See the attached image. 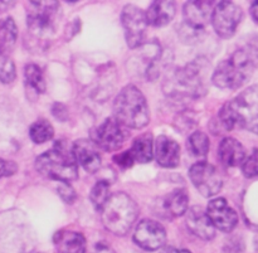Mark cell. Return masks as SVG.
<instances>
[{
  "label": "cell",
  "mask_w": 258,
  "mask_h": 253,
  "mask_svg": "<svg viewBox=\"0 0 258 253\" xmlns=\"http://www.w3.org/2000/svg\"><path fill=\"white\" fill-rule=\"evenodd\" d=\"M258 67V39L252 40L217 66L212 82L216 87L237 90L248 82Z\"/></svg>",
  "instance_id": "6da1fadb"
},
{
  "label": "cell",
  "mask_w": 258,
  "mask_h": 253,
  "mask_svg": "<svg viewBox=\"0 0 258 253\" xmlns=\"http://www.w3.org/2000/svg\"><path fill=\"white\" fill-rule=\"evenodd\" d=\"M219 121L226 130L239 128L258 136V85L228 101L219 111Z\"/></svg>",
  "instance_id": "7a4b0ae2"
},
{
  "label": "cell",
  "mask_w": 258,
  "mask_h": 253,
  "mask_svg": "<svg viewBox=\"0 0 258 253\" xmlns=\"http://www.w3.org/2000/svg\"><path fill=\"white\" fill-rule=\"evenodd\" d=\"M115 118L126 128L140 130L150 121L145 96L138 87L128 85L120 91L113 102Z\"/></svg>",
  "instance_id": "3957f363"
},
{
  "label": "cell",
  "mask_w": 258,
  "mask_h": 253,
  "mask_svg": "<svg viewBox=\"0 0 258 253\" xmlns=\"http://www.w3.org/2000/svg\"><path fill=\"white\" fill-rule=\"evenodd\" d=\"M35 169L45 178L68 183L78 178V164L72 149L68 150L66 145L58 141L50 150L39 155L35 160Z\"/></svg>",
  "instance_id": "277c9868"
},
{
  "label": "cell",
  "mask_w": 258,
  "mask_h": 253,
  "mask_svg": "<svg viewBox=\"0 0 258 253\" xmlns=\"http://www.w3.org/2000/svg\"><path fill=\"white\" fill-rule=\"evenodd\" d=\"M139 216L135 202L125 193H115L101 209V219L108 232L115 236L128 233Z\"/></svg>",
  "instance_id": "5b68a950"
},
{
  "label": "cell",
  "mask_w": 258,
  "mask_h": 253,
  "mask_svg": "<svg viewBox=\"0 0 258 253\" xmlns=\"http://www.w3.org/2000/svg\"><path fill=\"white\" fill-rule=\"evenodd\" d=\"M214 2H188L183 8L184 20L179 37L186 43L196 42L203 37L206 28L212 22Z\"/></svg>",
  "instance_id": "8992f818"
},
{
  "label": "cell",
  "mask_w": 258,
  "mask_h": 253,
  "mask_svg": "<svg viewBox=\"0 0 258 253\" xmlns=\"http://www.w3.org/2000/svg\"><path fill=\"white\" fill-rule=\"evenodd\" d=\"M58 2H29L27 23L29 32L38 39L53 34L59 18Z\"/></svg>",
  "instance_id": "52a82bcc"
},
{
  "label": "cell",
  "mask_w": 258,
  "mask_h": 253,
  "mask_svg": "<svg viewBox=\"0 0 258 253\" xmlns=\"http://www.w3.org/2000/svg\"><path fill=\"white\" fill-rule=\"evenodd\" d=\"M206 66L202 60H194L179 70L174 77L176 93L189 97H201L206 92Z\"/></svg>",
  "instance_id": "ba28073f"
},
{
  "label": "cell",
  "mask_w": 258,
  "mask_h": 253,
  "mask_svg": "<svg viewBox=\"0 0 258 253\" xmlns=\"http://www.w3.org/2000/svg\"><path fill=\"white\" fill-rule=\"evenodd\" d=\"M121 22L128 47L133 49L140 47L145 39L146 28H148L146 13L136 5L128 4L122 9Z\"/></svg>",
  "instance_id": "9c48e42d"
},
{
  "label": "cell",
  "mask_w": 258,
  "mask_h": 253,
  "mask_svg": "<svg viewBox=\"0 0 258 253\" xmlns=\"http://www.w3.org/2000/svg\"><path fill=\"white\" fill-rule=\"evenodd\" d=\"M242 17L243 12L241 7L234 4L233 2H221L214 7L212 24L219 37L228 39L236 33Z\"/></svg>",
  "instance_id": "30bf717a"
},
{
  "label": "cell",
  "mask_w": 258,
  "mask_h": 253,
  "mask_svg": "<svg viewBox=\"0 0 258 253\" xmlns=\"http://www.w3.org/2000/svg\"><path fill=\"white\" fill-rule=\"evenodd\" d=\"M189 178L197 191L206 198H211L218 194L223 185L218 170L207 161L194 164L189 169Z\"/></svg>",
  "instance_id": "8fae6325"
},
{
  "label": "cell",
  "mask_w": 258,
  "mask_h": 253,
  "mask_svg": "<svg viewBox=\"0 0 258 253\" xmlns=\"http://www.w3.org/2000/svg\"><path fill=\"white\" fill-rule=\"evenodd\" d=\"M125 131L116 118H106L91 134V139L97 148L105 151H115L122 146L125 141Z\"/></svg>",
  "instance_id": "7c38bea8"
},
{
  "label": "cell",
  "mask_w": 258,
  "mask_h": 253,
  "mask_svg": "<svg viewBox=\"0 0 258 253\" xmlns=\"http://www.w3.org/2000/svg\"><path fill=\"white\" fill-rule=\"evenodd\" d=\"M134 241L139 247L146 251H156L165 243L166 232L158 222L144 219L136 227Z\"/></svg>",
  "instance_id": "4fadbf2b"
},
{
  "label": "cell",
  "mask_w": 258,
  "mask_h": 253,
  "mask_svg": "<svg viewBox=\"0 0 258 253\" xmlns=\"http://www.w3.org/2000/svg\"><path fill=\"white\" fill-rule=\"evenodd\" d=\"M207 214L211 218L214 227L226 233L233 231L238 223V216H237L236 211L228 206L224 198H217L209 202Z\"/></svg>",
  "instance_id": "5bb4252c"
},
{
  "label": "cell",
  "mask_w": 258,
  "mask_h": 253,
  "mask_svg": "<svg viewBox=\"0 0 258 253\" xmlns=\"http://www.w3.org/2000/svg\"><path fill=\"white\" fill-rule=\"evenodd\" d=\"M188 203L189 197L185 189H175L159 199V203L156 204V213L166 219L176 218L188 212Z\"/></svg>",
  "instance_id": "9a60e30c"
},
{
  "label": "cell",
  "mask_w": 258,
  "mask_h": 253,
  "mask_svg": "<svg viewBox=\"0 0 258 253\" xmlns=\"http://www.w3.org/2000/svg\"><path fill=\"white\" fill-rule=\"evenodd\" d=\"M72 153L77 164H80L87 173L93 174L100 169L101 156L97 146L92 140H86V139L77 140L73 144Z\"/></svg>",
  "instance_id": "2e32d148"
},
{
  "label": "cell",
  "mask_w": 258,
  "mask_h": 253,
  "mask_svg": "<svg viewBox=\"0 0 258 253\" xmlns=\"http://www.w3.org/2000/svg\"><path fill=\"white\" fill-rule=\"evenodd\" d=\"M185 222L189 231L204 241H211L216 234V227L212 223L208 214L201 207H191L186 212Z\"/></svg>",
  "instance_id": "e0dca14e"
},
{
  "label": "cell",
  "mask_w": 258,
  "mask_h": 253,
  "mask_svg": "<svg viewBox=\"0 0 258 253\" xmlns=\"http://www.w3.org/2000/svg\"><path fill=\"white\" fill-rule=\"evenodd\" d=\"M155 156L163 168H176L180 163V146L173 139L161 135L155 141Z\"/></svg>",
  "instance_id": "ac0fdd59"
},
{
  "label": "cell",
  "mask_w": 258,
  "mask_h": 253,
  "mask_svg": "<svg viewBox=\"0 0 258 253\" xmlns=\"http://www.w3.org/2000/svg\"><path fill=\"white\" fill-rule=\"evenodd\" d=\"M53 242L57 253H86V239L78 232L63 229L54 234Z\"/></svg>",
  "instance_id": "d6986e66"
},
{
  "label": "cell",
  "mask_w": 258,
  "mask_h": 253,
  "mask_svg": "<svg viewBox=\"0 0 258 253\" xmlns=\"http://www.w3.org/2000/svg\"><path fill=\"white\" fill-rule=\"evenodd\" d=\"M218 155L222 163L227 166H237L246 160V150L238 140L224 138L218 146Z\"/></svg>",
  "instance_id": "ffe728a7"
},
{
  "label": "cell",
  "mask_w": 258,
  "mask_h": 253,
  "mask_svg": "<svg viewBox=\"0 0 258 253\" xmlns=\"http://www.w3.org/2000/svg\"><path fill=\"white\" fill-rule=\"evenodd\" d=\"M175 12L174 2H154L146 13L148 24L156 28L165 27L175 17Z\"/></svg>",
  "instance_id": "44dd1931"
},
{
  "label": "cell",
  "mask_w": 258,
  "mask_h": 253,
  "mask_svg": "<svg viewBox=\"0 0 258 253\" xmlns=\"http://www.w3.org/2000/svg\"><path fill=\"white\" fill-rule=\"evenodd\" d=\"M18 38V28L10 17L0 20V55H8L14 48Z\"/></svg>",
  "instance_id": "7402d4cb"
},
{
  "label": "cell",
  "mask_w": 258,
  "mask_h": 253,
  "mask_svg": "<svg viewBox=\"0 0 258 253\" xmlns=\"http://www.w3.org/2000/svg\"><path fill=\"white\" fill-rule=\"evenodd\" d=\"M134 160L140 164H146L153 159V135L150 133L143 134L134 140L130 149Z\"/></svg>",
  "instance_id": "603a6c76"
},
{
  "label": "cell",
  "mask_w": 258,
  "mask_h": 253,
  "mask_svg": "<svg viewBox=\"0 0 258 253\" xmlns=\"http://www.w3.org/2000/svg\"><path fill=\"white\" fill-rule=\"evenodd\" d=\"M29 136L34 144H44L52 140L54 136V129L47 121L39 120L30 126Z\"/></svg>",
  "instance_id": "cb8c5ba5"
},
{
  "label": "cell",
  "mask_w": 258,
  "mask_h": 253,
  "mask_svg": "<svg viewBox=\"0 0 258 253\" xmlns=\"http://www.w3.org/2000/svg\"><path fill=\"white\" fill-rule=\"evenodd\" d=\"M25 82L28 86L37 91L38 93H43L45 91V80L42 70L34 63H29L24 68Z\"/></svg>",
  "instance_id": "d4e9b609"
},
{
  "label": "cell",
  "mask_w": 258,
  "mask_h": 253,
  "mask_svg": "<svg viewBox=\"0 0 258 253\" xmlns=\"http://www.w3.org/2000/svg\"><path fill=\"white\" fill-rule=\"evenodd\" d=\"M188 149L197 158H206L209 151V139L202 131L191 134L188 139Z\"/></svg>",
  "instance_id": "484cf974"
},
{
  "label": "cell",
  "mask_w": 258,
  "mask_h": 253,
  "mask_svg": "<svg viewBox=\"0 0 258 253\" xmlns=\"http://www.w3.org/2000/svg\"><path fill=\"white\" fill-rule=\"evenodd\" d=\"M110 197V184L103 180L97 181L90 193V199L92 202L93 207L100 212L105 207V204L107 203Z\"/></svg>",
  "instance_id": "4316f807"
},
{
  "label": "cell",
  "mask_w": 258,
  "mask_h": 253,
  "mask_svg": "<svg viewBox=\"0 0 258 253\" xmlns=\"http://www.w3.org/2000/svg\"><path fill=\"white\" fill-rule=\"evenodd\" d=\"M242 173L246 178L258 176V149H253L251 155L242 164Z\"/></svg>",
  "instance_id": "83f0119b"
},
{
  "label": "cell",
  "mask_w": 258,
  "mask_h": 253,
  "mask_svg": "<svg viewBox=\"0 0 258 253\" xmlns=\"http://www.w3.org/2000/svg\"><path fill=\"white\" fill-rule=\"evenodd\" d=\"M17 77V71H15V65L12 59L7 58L0 66V82L9 85Z\"/></svg>",
  "instance_id": "f1b7e54d"
},
{
  "label": "cell",
  "mask_w": 258,
  "mask_h": 253,
  "mask_svg": "<svg viewBox=\"0 0 258 253\" xmlns=\"http://www.w3.org/2000/svg\"><path fill=\"white\" fill-rule=\"evenodd\" d=\"M113 161H115V163L117 164L120 168L128 169V168H131V166L134 165V161H135V160H134V158H133V155H131L130 150H127V151H125V153L118 154V155L113 156Z\"/></svg>",
  "instance_id": "f546056e"
},
{
  "label": "cell",
  "mask_w": 258,
  "mask_h": 253,
  "mask_svg": "<svg viewBox=\"0 0 258 253\" xmlns=\"http://www.w3.org/2000/svg\"><path fill=\"white\" fill-rule=\"evenodd\" d=\"M18 166L14 161H8L4 159H0V178L10 176L17 173Z\"/></svg>",
  "instance_id": "4dcf8cb0"
},
{
  "label": "cell",
  "mask_w": 258,
  "mask_h": 253,
  "mask_svg": "<svg viewBox=\"0 0 258 253\" xmlns=\"http://www.w3.org/2000/svg\"><path fill=\"white\" fill-rule=\"evenodd\" d=\"M58 193H59L60 198L63 199L67 203H73V201L76 199V193L72 189V186L68 185V183H62L60 186L58 188Z\"/></svg>",
  "instance_id": "1f68e13d"
},
{
  "label": "cell",
  "mask_w": 258,
  "mask_h": 253,
  "mask_svg": "<svg viewBox=\"0 0 258 253\" xmlns=\"http://www.w3.org/2000/svg\"><path fill=\"white\" fill-rule=\"evenodd\" d=\"M52 112L53 116L60 121H64V117H63L62 115H64L66 117H67V108H66V106L62 105V103H55L52 107Z\"/></svg>",
  "instance_id": "d6a6232c"
},
{
  "label": "cell",
  "mask_w": 258,
  "mask_h": 253,
  "mask_svg": "<svg viewBox=\"0 0 258 253\" xmlns=\"http://www.w3.org/2000/svg\"><path fill=\"white\" fill-rule=\"evenodd\" d=\"M249 12H251V15L254 22L258 23V2L252 3L251 8H249Z\"/></svg>",
  "instance_id": "836d02e7"
},
{
  "label": "cell",
  "mask_w": 258,
  "mask_h": 253,
  "mask_svg": "<svg viewBox=\"0 0 258 253\" xmlns=\"http://www.w3.org/2000/svg\"><path fill=\"white\" fill-rule=\"evenodd\" d=\"M161 253H191L186 249H178V248H174V247H166Z\"/></svg>",
  "instance_id": "e575fe53"
},
{
  "label": "cell",
  "mask_w": 258,
  "mask_h": 253,
  "mask_svg": "<svg viewBox=\"0 0 258 253\" xmlns=\"http://www.w3.org/2000/svg\"><path fill=\"white\" fill-rule=\"evenodd\" d=\"M13 2H0V13L2 12H5V10H8L9 8L13 7Z\"/></svg>",
  "instance_id": "d590c367"
},
{
  "label": "cell",
  "mask_w": 258,
  "mask_h": 253,
  "mask_svg": "<svg viewBox=\"0 0 258 253\" xmlns=\"http://www.w3.org/2000/svg\"><path fill=\"white\" fill-rule=\"evenodd\" d=\"M34 253H39V252H34Z\"/></svg>",
  "instance_id": "8d00e7d4"
}]
</instances>
